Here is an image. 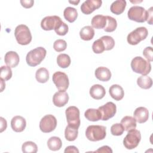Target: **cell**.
Instances as JSON below:
<instances>
[{
  "label": "cell",
  "mask_w": 153,
  "mask_h": 153,
  "mask_svg": "<svg viewBox=\"0 0 153 153\" xmlns=\"http://www.w3.org/2000/svg\"><path fill=\"white\" fill-rule=\"evenodd\" d=\"M20 3L23 7L26 8H29L33 6L34 1L32 0H22L20 1Z\"/></svg>",
  "instance_id": "cell-41"
},
{
  "label": "cell",
  "mask_w": 153,
  "mask_h": 153,
  "mask_svg": "<svg viewBox=\"0 0 153 153\" xmlns=\"http://www.w3.org/2000/svg\"><path fill=\"white\" fill-rule=\"evenodd\" d=\"M61 20L60 17L57 16H46L42 19L41 26L42 29L45 30H51L54 29L57 24Z\"/></svg>",
  "instance_id": "cell-12"
},
{
  "label": "cell",
  "mask_w": 153,
  "mask_h": 153,
  "mask_svg": "<svg viewBox=\"0 0 153 153\" xmlns=\"http://www.w3.org/2000/svg\"><path fill=\"white\" fill-rule=\"evenodd\" d=\"M91 23L92 26L96 29H104L106 24V17L103 15H96L92 18Z\"/></svg>",
  "instance_id": "cell-23"
},
{
  "label": "cell",
  "mask_w": 153,
  "mask_h": 153,
  "mask_svg": "<svg viewBox=\"0 0 153 153\" xmlns=\"http://www.w3.org/2000/svg\"><path fill=\"white\" fill-rule=\"evenodd\" d=\"M57 126V120L56 117L51 114L43 117L39 122V128L43 133H50L53 131Z\"/></svg>",
  "instance_id": "cell-9"
},
{
  "label": "cell",
  "mask_w": 153,
  "mask_h": 153,
  "mask_svg": "<svg viewBox=\"0 0 153 153\" xmlns=\"http://www.w3.org/2000/svg\"><path fill=\"white\" fill-rule=\"evenodd\" d=\"M126 1L125 0H117L112 3L110 7L111 11L117 15L123 13L126 7Z\"/></svg>",
  "instance_id": "cell-21"
},
{
  "label": "cell",
  "mask_w": 153,
  "mask_h": 153,
  "mask_svg": "<svg viewBox=\"0 0 153 153\" xmlns=\"http://www.w3.org/2000/svg\"><path fill=\"white\" fill-rule=\"evenodd\" d=\"M95 76L101 81H108L111 78V72L110 70L104 66L98 67L94 72Z\"/></svg>",
  "instance_id": "cell-19"
},
{
  "label": "cell",
  "mask_w": 153,
  "mask_h": 153,
  "mask_svg": "<svg viewBox=\"0 0 153 153\" xmlns=\"http://www.w3.org/2000/svg\"><path fill=\"white\" fill-rule=\"evenodd\" d=\"M69 100L68 94L65 91L56 92L53 96V102L56 106L62 107L65 106Z\"/></svg>",
  "instance_id": "cell-14"
},
{
  "label": "cell",
  "mask_w": 153,
  "mask_h": 153,
  "mask_svg": "<svg viewBox=\"0 0 153 153\" xmlns=\"http://www.w3.org/2000/svg\"><path fill=\"white\" fill-rule=\"evenodd\" d=\"M101 0H86L81 5V10L85 14H90L102 5Z\"/></svg>",
  "instance_id": "cell-13"
},
{
  "label": "cell",
  "mask_w": 153,
  "mask_h": 153,
  "mask_svg": "<svg viewBox=\"0 0 153 153\" xmlns=\"http://www.w3.org/2000/svg\"><path fill=\"white\" fill-rule=\"evenodd\" d=\"M141 140L140 131L133 129L128 131L123 140V145L127 149H133L136 148Z\"/></svg>",
  "instance_id": "cell-6"
},
{
  "label": "cell",
  "mask_w": 153,
  "mask_h": 153,
  "mask_svg": "<svg viewBox=\"0 0 153 153\" xmlns=\"http://www.w3.org/2000/svg\"><path fill=\"white\" fill-rule=\"evenodd\" d=\"M26 126V120L22 116L17 115L11 119V127L13 130L16 132L23 131L25 129Z\"/></svg>",
  "instance_id": "cell-15"
},
{
  "label": "cell",
  "mask_w": 153,
  "mask_h": 153,
  "mask_svg": "<svg viewBox=\"0 0 153 153\" xmlns=\"http://www.w3.org/2000/svg\"><path fill=\"white\" fill-rule=\"evenodd\" d=\"M35 78L38 82L45 83L49 79L48 71L45 68H40L36 71Z\"/></svg>",
  "instance_id": "cell-29"
},
{
  "label": "cell",
  "mask_w": 153,
  "mask_h": 153,
  "mask_svg": "<svg viewBox=\"0 0 153 153\" xmlns=\"http://www.w3.org/2000/svg\"><path fill=\"white\" fill-rule=\"evenodd\" d=\"M70 3H71V4H74V5H76L79 2V1L78 0V1H69Z\"/></svg>",
  "instance_id": "cell-47"
},
{
  "label": "cell",
  "mask_w": 153,
  "mask_h": 153,
  "mask_svg": "<svg viewBox=\"0 0 153 153\" xmlns=\"http://www.w3.org/2000/svg\"><path fill=\"white\" fill-rule=\"evenodd\" d=\"M65 115L68 125L78 128L81 123L79 109L75 106H69L65 111Z\"/></svg>",
  "instance_id": "cell-8"
},
{
  "label": "cell",
  "mask_w": 153,
  "mask_h": 153,
  "mask_svg": "<svg viewBox=\"0 0 153 153\" xmlns=\"http://www.w3.org/2000/svg\"><path fill=\"white\" fill-rule=\"evenodd\" d=\"M0 80H1V92H2L3 91V90H4V88L5 87V84L4 82L3 79H1Z\"/></svg>",
  "instance_id": "cell-46"
},
{
  "label": "cell",
  "mask_w": 153,
  "mask_h": 153,
  "mask_svg": "<svg viewBox=\"0 0 153 153\" xmlns=\"http://www.w3.org/2000/svg\"><path fill=\"white\" fill-rule=\"evenodd\" d=\"M46 54L47 51L44 47H36L27 53L26 57V63L30 66H36L44 59Z\"/></svg>",
  "instance_id": "cell-1"
},
{
  "label": "cell",
  "mask_w": 153,
  "mask_h": 153,
  "mask_svg": "<svg viewBox=\"0 0 153 153\" xmlns=\"http://www.w3.org/2000/svg\"><path fill=\"white\" fill-rule=\"evenodd\" d=\"M47 146L49 149L56 151L59 150L62 146V142L60 137L57 136H53L47 140Z\"/></svg>",
  "instance_id": "cell-26"
},
{
  "label": "cell",
  "mask_w": 153,
  "mask_h": 153,
  "mask_svg": "<svg viewBox=\"0 0 153 153\" xmlns=\"http://www.w3.org/2000/svg\"><path fill=\"white\" fill-rule=\"evenodd\" d=\"M148 35V31L145 27H139L131 31L127 37V42L130 45H137L144 40Z\"/></svg>",
  "instance_id": "cell-7"
},
{
  "label": "cell",
  "mask_w": 153,
  "mask_h": 153,
  "mask_svg": "<svg viewBox=\"0 0 153 153\" xmlns=\"http://www.w3.org/2000/svg\"><path fill=\"white\" fill-rule=\"evenodd\" d=\"M84 116L87 120L90 121H97L101 120L102 116L98 109L89 108L84 113Z\"/></svg>",
  "instance_id": "cell-25"
},
{
  "label": "cell",
  "mask_w": 153,
  "mask_h": 153,
  "mask_svg": "<svg viewBox=\"0 0 153 153\" xmlns=\"http://www.w3.org/2000/svg\"><path fill=\"white\" fill-rule=\"evenodd\" d=\"M78 128L68 125L65 130V137L68 141H74L77 137L78 134Z\"/></svg>",
  "instance_id": "cell-28"
},
{
  "label": "cell",
  "mask_w": 153,
  "mask_h": 153,
  "mask_svg": "<svg viewBox=\"0 0 153 153\" xmlns=\"http://www.w3.org/2000/svg\"><path fill=\"white\" fill-rule=\"evenodd\" d=\"M101 40L103 42L105 50H111L115 46V41L112 36L105 35L100 38Z\"/></svg>",
  "instance_id": "cell-35"
},
{
  "label": "cell",
  "mask_w": 153,
  "mask_h": 153,
  "mask_svg": "<svg viewBox=\"0 0 153 153\" xmlns=\"http://www.w3.org/2000/svg\"><path fill=\"white\" fill-rule=\"evenodd\" d=\"M109 93L110 96L117 101L121 100L124 96V91L123 87L118 84L112 85L109 89Z\"/></svg>",
  "instance_id": "cell-20"
},
{
  "label": "cell",
  "mask_w": 153,
  "mask_h": 153,
  "mask_svg": "<svg viewBox=\"0 0 153 153\" xmlns=\"http://www.w3.org/2000/svg\"><path fill=\"white\" fill-rule=\"evenodd\" d=\"M20 61L19 54L13 51H10L6 53L4 57V62L5 64L10 68L16 67Z\"/></svg>",
  "instance_id": "cell-17"
},
{
  "label": "cell",
  "mask_w": 153,
  "mask_h": 153,
  "mask_svg": "<svg viewBox=\"0 0 153 153\" xmlns=\"http://www.w3.org/2000/svg\"><path fill=\"white\" fill-rule=\"evenodd\" d=\"M95 152L112 153V150L111 149V148L109 146H108L107 145H105V146H103L99 148L97 150L95 151Z\"/></svg>",
  "instance_id": "cell-42"
},
{
  "label": "cell",
  "mask_w": 153,
  "mask_h": 153,
  "mask_svg": "<svg viewBox=\"0 0 153 153\" xmlns=\"http://www.w3.org/2000/svg\"><path fill=\"white\" fill-rule=\"evenodd\" d=\"M14 36L17 42L22 45L29 44L32 38L29 27L25 25H19L16 27Z\"/></svg>",
  "instance_id": "cell-4"
},
{
  "label": "cell",
  "mask_w": 153,
  "mask_h": 153,
  "mask_svg": "<svg viewBox=\"0 0 153 153\" xmlns=\"http://www.w3.org/2000/svg\"><path fill=\"white\" fill-rule=\"evenodd\" d=\"M90 95L96 100L102 99L106 94L105 88L100 84H94L90 88Z\"/></svg>",
  "instance_id": "cell-18"
},
{
  "label": "cell",
  "mask_w": 153,
  "mask_h": 153,
  "mask_svg": "<svg viewBox=\"0 0 153 153\" xmlns=\"http://www.w3.org/2000/svg\"><path fill=\"white\" fill-rule=\"evenodd\" d=\"M124 131V129L123 126L120 123H115L111 127V134L114 136H120L123 134Z\"/></svg>",
  "instance_id": "cell-39"
},
{
  "label": "cell",
  "mask_w": 153,
  "mask_h": 153,
  "mask_svg": "<svg viewBox=\"0 0 153 153\" xmlns=\"http://www.w3.org/2000/svg\"><path fill=\"white\" fill-rule=\"evenodd\" d=\"M12 71L8 66H2L0 71V78L4 81L9 80L12 76Z\"/></svg>",
  "instance_id": "cell-34"
},
{
  "label": "cell",
  "mask_w": 153,
  "mask_h": 153,
  "mask_svg": "<svg viewBox=\"0 0 153 153\" xmlns=\"http://www.w3.org/2000/svg\"><path fill=\"white\" fill-rule=\"evenodd\" d=\"M55 32L60 36L65 35L69 30V27L67 24L64 23L62 20L60 21L59 23L57 24L55 29H54Z\"/></svg>",
  "instance_id": "cell-36"
},
{
  "label": "cell",
  "mask_w": 153,
  "mask_h": 153,
  "mask_svg": "<svg viewBox=\"0 0 153 153\" xmlns=\"http://www.w3.org/2000/svg\"><path fill=\"white\" fill-rule=\"evenodd\" d=\"M92 50L96 54L102 53L105 51L104 44L100 38L94 41L92 45Z\"/></svg>",
  "instance_id": "cell-37"
},
{
  "label": "cell",
  "mask_w": 153,
  "mask_h": 153,
  "mask_svg": "<svg viewBox=\"0 0 153 153\" xmlns=\"http://www.w3.org/2000/svg\"><path fill=\"white\" fill-rule=\"evenodd\" d=\"M127 16L131 20L139 23H143L147 20L148 13L147 11L143 7L134 5L128 10Z\"/></svg>",
  "instance_id": "cell-5"
},
{
  "label": "cell",
  "mask_w": 153,
  "mask_h": 153,
  "mask_svg": "<svg viewBox=\"0 0 153 153\" xmlns=\"http://www.w3.org/2000/svg\"><path fill=\"white\" fill-rule=\"evenodd\" d=\"M0 121H1V133H2L3 131L5 130L7 127V123L5 119H4L3 117H0Z\"/></svg>",
  "instance_id": "cell-45"
},
{
  "label": "cell",
  "mask_w": 153,
  "mask_h": 153,
  "mask_svg": "<svg viewBox=\"0 0 153 153\" xmlns=\"http://www.w3.org/2000/svg\"><path fill=\"white\" fill-rule=\"evenodd\" d=\"M152 9H153V7H151L147 11L148 17H147V20L146 21L149 25H152Z\"/></svg>",
  "instance_id": "cell-43"
},
{
  "label": "cell",
  "mask_w": 153,
  "mask_h": 153,
  "mask_svg": "<svg viewBox=\"0 0 153 153\" xmlns=\"http://www.w3.org/2000/svg\"><path fill=\"white\" fill-rule=\"evenodd\" d=\"M120 124L123 126L125 131H129L135 129L136 127V121L134 117L131 116H125L121 120Z\"/></svg>",
  "instance_id": "cell-22"
},
{
  "label": "cell",
  "mask_w": 153,
  "mask_h": 153,
  "mask_svg": "<svg viewBox=\"0 0 153 153\" xmlns=\"http://www.w3.org/2000/svg\"><path fill=\"white\" fill-rule=\"evenodd\" d=\"M64 152L65 153L66 152H75V153H78L79 152V150L78 149V148L75 146H67Z\"/></svg>",
  "instance_id": "cell-44"
},
{
  "label": "cell",
  "mask_w": 153,
  "mask_h": 153,
  "mask_svg": "<svg viewBox=\"0 0 153 153\" xmlns=\"http://www.w3.org/2000/svg\"><path fill=\"white\" fill-rule=\"evenodd\" d=\"M98 109L101 114V120L107 121L115 115L117 112V106L113 102H108L104 105L99 106Z\"/></svg>",
  "instance_id": "cell-11"
},
{
  "label": "cell",
  "mask_w": 153,
  "mask_h": 153,
  "mask_svg": "<svg viewBox=\"0 0 153 153\" xmlns=\"http://www.w3.org/2000/svg\"><path fill=\"white\" fill-rule=\"evenodd\" d=\"M137 84L143 89H149L152 85V79L147 75H141L137 79Z\"/></svg>",
  "instance_id": "cell-30"
},
{
  "label": "cell",
  "mask_w": 153,
  "mask_h": 153,
  "mask_svg": "<svg viewBox=\"0 0 153 153\" xmlns=\"http://www.w3.org/2000/svg\"><path fill=\"white\" fill-rule=\"evenodd\" d=\"M63 16L66 20L70 23H72L78 17V12L75 8L68 7L64 10Z\"/></svg>",
  "instance_id": "cell-27"
},
{
  "label": "cell",
  "mask_w": 153,
  "mask_h": 153,
  "mask_svg": "<svg viewBox=\"0 0 153 153\" xmlns=\"http://www.w3.org/2000/svg\"><path fill=\"white\" fill-rule=\"evenodd\" d=\"M67 47L66 42L62 39H57L54 41L53 44L54 49L57 52H61L66 50Z\"/></svg>",
  "instance_id": "cell-38"
},
{
  "label": "cell",
  "mask_w": 153,
  "mask_h": 153,
  "mask_svg": "<svg viewBox=\"0 0 153 153\" xmlns=\"http://www.w3.org/2000/svg\"><path fill=\"white\" fill-rule=\"evenodd\" d=\"M52 79L59 90L65 91L68 89L69 81L68 75L61 71H57L53 74Z\"/></svg>",
  "instance_id": "cell-10"
},
{
  "label": "cell",
  "mask_w": 153,
  "mask_h": 153,
  "mask_svg": "<svg viewBox=\"0 0 153 153\" xmlns=\"http://www.w3.org/2000/svg\"><path fill=\"white\" fill-rule=\"evenodd\" d=\"M152 54V48L151 47H147L143 51V55L149 62H152L153 60Z\"/></svg>",
  "instance_id": "cell-40"
},
{
  "label": "cell",
  "mask_w": 153,
  "mask_h": 153,
  "mask_svg": "<svg viewBox=\"0 0 153 153\" xmlns=\"http://www.w3.org/2000/svg\"><path fill=\"white\" fill-rule=\"evenodd\" d=\"M22 150L24 153H36L38 151V146L33 142L27 141L23 143Z\"/></svg>",
  "instance_id": "cell-32"
},
{
  "label": "cell",
  "mask_w": 153,
  "mask_h": 153,
  "mask_svg": "<svg viewBox=\"0 0 153 153\" xmlns=\"http://www.w3.org/2000/svg\"><path fill=\"white\" fill-rule=\"evenodd\" d=\"M131 68L134 72L142 75H147L151 71L150 62L140 56H136L132 59Z\"/></svg>",
  "instance_id": "cell-3"
},
{
  "label": "cell",
  "mask_w": 153,
  "mask_h": 153,
  "mask_svg": "<svg viewBox=\"0 0 153 153\" xmlns=\"http://www.w3.org/2000/svg\"><path fill=\"white\" fill-rule=\"evenodd\" d=\"M106 24L104 27V30L107 32H111L114 31L117 27V22L115 19L114 17L106 16Z\"/></svg>",
  "instance_id": "cell-33"
},
{
  "label": "cell",
  "mask_w": 153,
  "mask_h": 153,
  "mask_svg": "<svg viewBox=\"0 0 153 153\" xmlns=\"http://www.w3.org/2000/svg\"><path fill=\"white\" fill-rule=\"evenodd\" d=\"M71 58L69 55L62 53L57 56V63L59 67L62 68H66L71 65Z\"/></svg>",
  "instance_id": "cell-31"
},
{
  "label": "cell",
  "mask_w": 153,
  "mask_h": 153,
  "mask_svg": "<svg viewBox=\"0 0 153 153\" xmlns=\"http://www.w3.org/2000/svg\"><path fill=\"white\" fill-rule=\"evenodd\" d=\"M133 116L137 123L140 124L144 123L148 120L149 111L147 108L140 106L134 110Z\"/></svg>",
  "instance_id": "cell-16"
},
{
  "label": "cell",
  "mask_w": 153,
  "mask_h": 153,
  "mask_svg": "<svg viewBox=\"0 0 153 153\" xmlns=\"http://www.w3.org/2000/svg\"><path fill=\"white\" fill-rule=\"evenodd\" d=\"M106 127L100 125H91L87 127L85 136L87 139L92 142L103 140L106 136Z\"/></svg>",
  "instance_id": "cell-2"
},
{
  "label": "cell",
  "mask_w": 153,
  "mask_h": 153,
  "mask_svg": "<svg viewBox=\"0 0 153 153\" xmlns=\"http://www.w3.org/2000/svg\"><path fill=\"white\" fill-rule=\"evenodd\" d=\"M79 36L82 40L90 41L94 36V30L91 26H85L80 30Z\"/></svg>",
  "instance_id": "cell-24"
}]
</instances>
